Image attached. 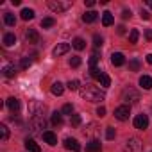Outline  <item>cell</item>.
Masks as SVG:
<instances>
[{
	"instance_id": "cell-1",
	"label": "cell",
	"mask_w": 152,
	"mask_h": 152,
	"mask_svg": "<svg viewBox=\"0 0 152 152\" xmlns=\"http://www.w3.org/2000/svg\"><path fill=\"white\" fill-rule=\"evenodd\" d=\"M79 91H81V97H83L84 100H88V102H102V100L106 99L104 91H100L97 86H91V84L83 86Z\"/></svg>"
},
{
	"instance_id": "cell-2",
	"label": "cell",
	"mask_w": 152,
	"mask_h": 152,
	"mask_svg": "<svg viewBox=\"0 0 152 152\" xmlns=\"http://www.w3.org/2000/svg\"><path fill=\"white\" fill-rule=\"evenodd\" d=\"M122 100L125 102V106L136 104V102H140V93H138L134 88H125V90L122 91Z\"/></svg>"
},
{
	"instance_id": "cell-3",
	"label": "cell",
	"mask_w": 152,
	"mask_h": 152,
	"mask_svg": "<svg viewBox=\"0 0 152 152\" xmlns=\"http://www.w3.org/2000/svg\"><path fill=\"white\" fill-rule=\"evenodd\" d=\"M48 7L54 11V13H64V11H68L70 7H72V2L70 0H64V2H61V0H48Z\"/></svg>"
},
{
	"instance_id": "cell-4",
	"label": "cell",
	"mask_w": 152,
	"mask_h": 152,
	"mask_svg": "<svg viewBox=\"0 0 152 152\" xmlns=\"http://www.w3.org/2000/svg\"><path fill=\"white\" fill-rule=\"evenodd\" d=\"M125 152H143V143L140 138H129L124 147Z\"/></svg>"
},
{
	"instance_id": "cell-5",
	"label": "cell",
	"mask_w": 152,
	"mask_h": 152,
	"mask_svg": "<svg viewBox=\"0 0 152 152\" xmlns=\"http://www.w3.org/2000/svg\"><path fill=\"white\" fill-rule=\"evenodd\" d=\"M31 129L34 131V132H45L43 129H47V120L43 118V116H32L31 118Z\"/></svg>"
},
{
	"instance_id": "cell-6",
	"label": "cell",
	"mask_w": 152,
	"mask_h": 152,
	"mask_svg": "<svg viewBox=\"0 0 152 152\" xmlns=\"http://www.w3.org/2000/svg\"><path fill=\"white\" fill-rule=\"evenodd\" d=\"M129 115H131V106H118L116 109H115V118L116 120H120V122H125V120H129Z\"/></svg>"
},
{
	"instance_id": "cell-7",
	"label": "cell",
	"mask_w": 152,
	"mask_h": 152,
	"mask_svg": "<svg viewBox=\"0 0 152 152\" xmlns=\"http://www.w3.org/2000/svg\"><path fill=\"white\" fill-rule=\"evenodd\" d=\"M43 111H45V104L36 102V100H32V102L29 104V113H31L32 116H43Z\"/></svg>"
},
{
	"instance_id": "cell-8",
	"label": "cell",
	"mask_w": 152,
	"mask_h": 152,
	"mask_svg": "<svg viewBox=\"0 0 152 152\" xmlns=\"http://www.w3.org/2000/svg\"><path fill=\"white\" fill-rule=\"evenodd\" d=\"M134 127L136 129H140V131H145L147 127H148V116L147 115H136V118H134Z\"/></svg>"
},
{
	"instance_id": "cell-9",
	"label": "cell",
	"mask_w": 152,
	"mask_h": 152,
	"mask_svg": "<svg viewBox=\"0 0 152 152\" xmlns=\"http://www.w3.org/2000/svg\"><path fill=\"white\" fill-rule=\"evenodd\" d=\"M63 145H64L66 150H73V152H79V150H81V143L75 140V138H66Z\"/></svg>"
},
{
	"instance_id": "cell-10",
	"label": "cell",
	"mask_w": 152,
	"mask_h": 152,
	"mask_svg": "<svg viewBox=\"0 0 152 152\" xmlns=\"http://www.w3.org/2000/svg\"><path fill=\"white\" fill-rule=\"evenodd\" d=\"M6 106H7V107H9V111H11V113H15V115H16V113L20 111V107H22V106H20V100H18V99H15V97H9V99L6 100Z\"/></svg>"
},
{
	"instance_id": "cell-11",
	"label": "cell",
	"mask_w": 152,
	"mask_h": 152,
	"mask_svg": "<svg viewBox=\"0 0 152 152\" xmlns=\"http://www.w3.org/2000/svg\"><path fill=\"white\" fill-rule=\"evenodd\" d=\"M25 39H27L29 43H38V41H39L38 31H36V29H27V31H25Z\"/></svg>"
},
{
	"instance_id": "cell-12",
	"label": "cell",
	"mask_w": 152,
	"mask_h": 152,
	"mask_svg": "<svg viewBox=\"0 0 152 152\" xmlns=\"http://www.w3.org/2000/svg\"><path fill=\"white\" fill-rule=\"evenodd\" d=\"M68 50H70V45H68V43H59V45L52 50V56H54V57H59V56L66 54Z\"/></svg>"
},
{
	"instance_id": "cell-13",
	"label": "cell",
	"mask_w": 152,
	"mask_h": 152,
	"mask_svg": "<svg viewBox=\"0 0 152 152\" xmlns=\"http://www.w3.org/2000/svg\"><path fill=\"white\" fill-rule=\"evenodd\" d=\"M41 136H43V141H45V143H48V145H52V147L57 143V136H56L52 131H45Z\"/></svg>"
},
{
	"instance_id": "cell-14",
	"label": "cell",
	"mask_w": 152,
	"mask_h": 152,
	"mask_svg": "<svg viewBox=\"0 0 152 152\" xmlns=\"http://www.w3.org/2000/svg\"><path fill=\"white\" fill-rule=\"evenodd\" d=\"M111 63H113L115 66H122V64L125 63L124 54H122V52H113V54H111Z\"/></svg>"
},
{
	"instance_id": "cell-15",
	"label": "cell",
	"mask_w": 152,
	"mask_h": 152,
	"mask_svg": "<svg viewBox=\"0 0 152 152\" xmlns=\"http://www.w3.org/2000/svg\"><path fill=\"white\" fill-rule=\"evenodd\" d=\"M86 152H102V145L99 140H91L88 145H86Z\"/></svg>"
},
{
	"instance_id": "cell-16",
	"label": "cell",
	"mask_w": 152,
	"mask_h": 152,
	"mask_svg": "<svg viewBox=\"0 0 152 152\" xmlns=\"http://www.w3.org/2000/svg\"><path fill=\"white\" fill-rule=\"evenodd\" d=\"M25 148H27L29 152H41L39 145H38L32 138H27V140H25Z\"/></svg>"
},
{
	"instance_id": "cell-17",
	"label": "cell",
	"mask_w": 152,
	"mask_h": 152,
	"mask_svg": "<svg viewBox=\"0 0 152 152\" xmlns=\"http://www.w3.org/2000/svg\"><path fill=\"white\" fill-rule=\"evenodd\" d=\"M140 86L143 90H152V77L150 75H141L140 77Z\"/></svg>"
},
{
	"instance_id": "cell-18",
	"label": "cell",
	"mask_w": 152,
	"mask_h": 152,
	"mask_svg": "<svg viewBox=\"0 0 152 152\" xmlns=\"http://www.w3.org/2000/svg\"><path fill=\"white\" fill-rule=\"evenodd\" d=\"M2 43H4V47H15L16 45V36L11 34V32H7V34H4Z\"/></svg>"
},
{
	"instance_id": "cell-19",
	"label": "cell",
	"mask_w": 152,
	"mask_h": 152,
	"mask_svg": "<svg viewBox=\"0 0 152 152\" xmlns=\"http://www.w3.org/2000/svg\"><path fill=\"white\" fill-rule=\"evenodd\" d=\"M113 23H115L113 15H111L109 11H104V13H102V25H104V27H109V25H113Z\"/></svg>"
},
{
	"instance_id": "cell-20",
	"label": "cell",
	"mask_w": 152,
	"mask_h": 152,
	"mask_svg": "<svg viewBox=\"0 0 152 152\" xmlns=\"http://www.w3.org/2000/svg\"><path fill=\"white\" fill-rule=\"evenodd\" d=\"M97 18H99V15L95 11H88V13L83 15V22H86V23H93Z\"/></svg>"
},
{
	"instance_id": "cell-21",
	"label": "cell",
	"mask_w": 152,
	"mask_h": 152,
	"mask_svg": "<svg viewBox=\"0 0 152 152\" xmlns=\"http://www.w3.org/2000/svg\"><path fill=\"white\" fill-rule=\"evenodd\" d=\"M50 91H52V95L61 97V95H63V91H64V86H63L61 83H54V84H52V88H50Z\"/></svg>"
},
{
	"instance_id": "cell-22",
	"label": "cell",
	"mask_w": 152,
	"mask_h": 152,
	"mask_svg": "<svg viewBox=\"0 0 152 152\" xmlns=\"http://www.w3.org/2000/svg\"><path fill=\"white\" fill-rule=\"evenodd\" d=\"M72 47H73L75 50H84V48H86V41H84L83 38H75V39L72 41Z\"/></svg>"
},
{
	"instance_id": "cell-23",
	"label": "cell",
	"mask_w": 152,
	"mask_h": 152,
	"mask_svg": "<svg viewBox=\"0 0 152 152\" xmlns=\"http://www.w3.org/2000/svg\"><path fill=\"white\" fill-rule=\"evenodd\" d=\"M4 23L9 25V27H15V25H16V16H15L13 13H6V15H4Z\"/></svg>"
},
{
	"instance_id": "cell-24",
	"label": "cell",
	"mask_w": 152,
	"mask_h": 152,
	"mask_svg": "<svg viewBox=\"0 0 152 152\" xmlns=\"http://www.w3.org/2000/svg\"><path fill=\"white\" fill-rule=\"evenodd\" d=\"M15 75H16V68H15V64H7V66L4 68V77L11 79V77H15Z\"/></svg>"
},
{
	"instance_id": "cell-25",
	"label": "cell",
	"mask_w": 152,
	"mask_h": 152,
	"mask_svg": "<svg viewBox=\"0 0 152 152\" xmlns=\"http://www.w3.org/2000/svg\"><path fill=\"white\" fill-rule=\"evenodd\" d=\"M50 122H52V125H61L63 124V113H52V118H50Z\"/></svg>"
},
{
	"instance_id": "cell-26",
	"label": "cell",
	"mask_w": 152,
	"mask_h": 152,
	"mask_svg": "<svg viewBox=\"0 0 152 152\" xmlns=\"http://www.w3.org/2000/svg\"><path fill=\"white\" fill-rule=\"evenodd\" d=\"M20 15H22V18H23L25 22H27V20H32V18H34V11H32V9H29V7L22 9V13H20Z\"/></svg>"
},
{
	"instance_id": "cell-27",
	"label": "cell",
	"mask_w": 152,
	"mask_h": 152,
	"mask_svg": "<svg viewBox=\"0 0 152 152\" xmlns=\"http://www.w3.org/2000/svg\"><path fill=\"white\" fill-rule=\"evenodd\" d=\"M90 75H91V77H93V79H97V81H100V77H102V75H104V73L100 72V68H97V66H95V68H90Z\"/></svg>"
},
{
	"instance_id": "cell-28",
	"label": "cell",
	"mask_w": 152,
	"mask_h": 152,
	"mask_svg": "<svg viewBox=\"0 0 152 152\" xmlns=\"http://www.w3.org/2000/svg\"><path fill=\"white\" fill-rule=\"evenodd\" d=\"M54 23H56V20H54V18H50V16L41 20V27H43V29H50V27H54Z\"/></svg>"
},
{
	"instance_id": "cell-29",
	"label": "cell",
	"mask_w": 152,
	"mask_h": 152,
	"mask_svg": "<svg viewBox=\"0 0 152 152\" xmlns=\"http://www.w3.org/2000/svg\"><path fill=\"white\" fill-rule=\"evenodd\" d=\"M66 86H68V90H70V91H77V90H79V81H77V79L68 81V84H66Z\"/></svg>"
},
{
	"instance_id": "cell-30",
	"label": "cell",
	"mask_w": 152,
	"mask_h": 152,
	"mask_svg": "<svg viewBox=\"0 0 152 152\" xmlns=\"http://www.w3.org/2000/svg\"><path fill=\"white\" fill-rule=\"evenodd\" d=\"M138 38H140V32L136 29H132L131 34H129V43H138Z\"/></svg>"
},
{
	"instance_id": "cell-31",
	"label": "cell",
	"mask_w": 152,
	"mask_h": 152,
	"mask_svg": "<svg viewBox=\"0 0 152 152\" xmlns=\"http://www.w3.org/2000/svg\"><path fill=\"white\" fill-rule=\"evenodd\" d=\"M99 83H100L104 88H109V86H111V79H109V75H106V73H104L102 77H100V81H99Z\"/></svg>"
},
{
	"instance_id": "cell-32",
	"label": "cell",
	"mask_w": 152,
	"mask_h": 152,
	"mask_svg": "<svg viewBox=\"0 0 152 152\" xmlns=\"http://www.w3.org/2000/svg\"><path fill=\"white\" fill-rule=\"evenodd\" d=\"M0 132H2V141H7V138H9V129H7V125H0Z\"/></svg>"
},
{
	"instance_id": "cell-33",
	"label": "cell",
	"mask_w": 152,
	"mask_h": 152,
	"mask_svg": "<svg viewBox=\"0 0 152 152\" xmlns=\"http://www.w3.org/2000/svg\"><path fill=\"white\" fill-rule=\"evenodd\" d=\"M70 66H72V68H79V66H81V57H79V56H73V57L70 59Z\"/></svg>"
},
{
	"instance_id": "cell-34",
	"label": "cell",
	"mask_w": 152,
	"mask_h": 152,
	"mask_svg": "<svg viewBox=\"0 0 152 152\" xmlns=\"http://www.w3.org/2000/svg\"><path fill=\"white\" fill-rule=\"evenodd\" d=\"M115 136H116V131L113 127H106V138L107 140H115Z\"/></svg>"
},
{
	"instance_id": "cell-35",
	"label": "cell",
	"mask_w": 152,
	"mask_h": 152,
	"mask_svg": "<svg viewBox=\"0 0 152 152\" xmlns=\"http://www.w3.org/2000/svg\"><path fill=\"white\" fill-rule=\"evenodd\" d=\"M129 68H131L132 72H138V70H140V61H138V59H132V61L129 63Z\"/></svg>"
},
{
	"instance_id": "cell-36",
	"label": "cell",
	"mask_w": 152,
	"mask_h": 152,
	"mask_svg": "<svg viewBox=\"0 0 152 152\" xmlns=\"http://www.w3.org/2000/svg\"><path fill=\"white\" fill-rule=\"evenodd\" d=\"M63 115H73V106L72 104H64L63 106Z\"/></svg>"
},
{
	"instance_id": "cell-37",
	"label": "cell",
	"mask_w": 152,
	"mask_h": 152,
	"mask_svg": "<svg viewBox=\"0 0 152 152\" xmlns=\"http://www.w3.org/2000/svg\"><path fill=\"white\" fill-rule=\"evenodd\" d=\"M72 125H73V127L81 125V116H79V115H72Z\"/></svg>"
},
{
	"instance_id": "cell-38",
	"label": "cell",
	"mask_w": 152,
	"mask_h": 152,
	"mask_svg": "<svg viewBox=\"0 0 152 152\" xmlns=\"http://www.w3.org/2000/svg\"><path fill=\"white\" fill-rule=\"evenodd\" d=\"M97 61H99V54L95 52V54L91 56V59H90V68H95V66H97Z\"/></svg>"
},
{
	"instance_id": "cell-39",
	"label": "cell",
	"mask_w": 152,
	"mask_h": 152,
	"mask_svg": "<svg viewBox=\"0 0 152 152\" xmlns=\"http://www.w3.org/2000/svg\"><path fill=\"white\" fill-rule=\"evenodd\" d=\"M93 45H95V47H102V36L95 34V36H93Z\"/></svg>"
},
{
	"instance_id": "cell-40",
	"label": "cell",
	"mask_w": 152,
	"mask_h": 152,
	"mask_svg": "<svg viewBox=\"0 0 152 152\" xmlns=\"http://www.w3.org/2000/svg\"><path fill=\"white\" fill-rule=\"evenodd\" d=\"M32 64V59H29V57H23L22 59V68H29Z\"/></svg>"
},
{
	"instance_id": "cell-41",
	"label": "cell",
	"mask_w": 152,
	"mask_h": 152,
	"mask_svg": "<svg viewBox=\"0 0 152 152\" xmlns=\"http://www.w3.org/2000/svg\"><path fill=\"white\" fill-rule=\"evenodd\" d=\"M97 115H99L100 118L106 116V107H104V106H99V107H97Z\"/></svg>"
},
{
	"instance_id": "cell-42",
	"label": "cell",
	"mask_w": 152,
	"mask_h": 152,
	"mask_svg": "<svg viewBox=\"0 0 152 152\" xmlns=\"http://www.w3.org/2000/svg\"><path fill=\"white\" fill-rule=\"evenodd\" d=\"M122 18H124V20L131 18V9H124V11H122Z\"/></svg>"
},
{
	"instance_id": "cell-43",
	"label": "cell",
	"mask_w": 152,
	"mask_h": 152,
	"mask_svg": "<svg viewBox=\"0 0 152 152\" xmlns=\"http://www.w3.org/2000/svg\"><path fill=\"white\" fill-rule=\"evenodd\" d=\"M145 38H147L148 41H152V31H150V29H147V31H145Z\"/></svg>"
},
{
	"instance_id": "cell-44",
	"label": "cell",
	"mask_w": 152,
	"mask_h": 152,
	"mask_svg": "<svg viewBox=\"0 0 152 152\" xmlns=\"http://www.w3.org/2000/svg\"><path fill=\"white\" fill-rule=\"evenodd\" d=\"M141 18H143V20H150V15H148L147 11H143V9H141Z\"/></svg>"
},
{
	"instance_id": "cell-45",
	"label": "cell",
	"mask_w": 152,
	"mask_h": 152,
	"mask_svg": "<svg viewBox=\"0 0 152 152\" xmlns=\"http://www.w3.org/2000/svg\"><path fill=\"white\" fill-rule=\"evenodd\" d=\"M95 6V0H86V7H93Z\"/></svg>"
},
{
	"instance_id": "cell-46",
	"label": "cell",
	"mask_w": 152,
	"mask_h": 152,
	"mask_svg": "<svg viewBox=\"0 0 152 152\" xmlns=\"http://www.w3.org/2000/svg\"><path fill=\"white\" fill-rule=\"evenodd\" d=\"M145 59H147V63H148V64H152V54H147V57H145Z\"/></svg>"
},
{
	"instance_id": "cell-47",
	"label": "cell",
	"mask_w": 152,
	"mask_h": 152,
	"mask_svg": "<svg viewBox=\"0 0 152 152\" xmlns=\"http://www.w3.org/2000/svg\"><path fill=\"white\" fill-rule=\"evenodd\" d=\"M124 32H125V27H124V25H120V27H118V34H124Z\"/></svg>"
},
{
	"instance_id": "cell-48",
	"label": "cell",
	"mask_w": 152,
	"mask_h": 152,
	"mask_svg": "<svg viewBox=\"0 0 152 152\" xmlns=\"http://www.w3.org/2000/svg\"><path fill=\"white\" fill-rule=\"evenodd\" d=\"M147 6H148V7L152 9V0H148V2H147Z\"/></svg>"
}]
</instances>
